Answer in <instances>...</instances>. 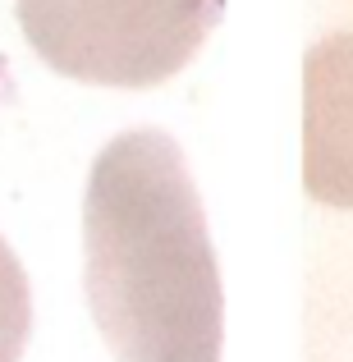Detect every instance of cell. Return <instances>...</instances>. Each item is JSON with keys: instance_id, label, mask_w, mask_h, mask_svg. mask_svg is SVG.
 Wrapping results in <instances>:
<instances>
[{"instance_id": "6da1fadb", "label": "cell", "mask_w": 353, "mask_h": 362, "mask_svg": "<svg viewBox=\"0 0 353 362\" xmlns=\"http://www.w3.org/2000/svg\"><path fill=\"white\" fill-rule=\"evenodd\" d=\"M83 284L120 362H221L225 293L212 230L179 142L115 133L83 197Z\"/></svg>"}, {"instance_id": "277c9868", "label": "cell", "mask_w": 353, "mask_h": 362, "mask_svg": "<svg viewBox=\"0 0 353 362\" xmlns=\"http://www.w3.org/2000/svg\"><path fill=\"white\" fill-rule=\"evenodd\" d=\"M33 326V289L18 252L0 234V362H18Z\"/></svg>"}, {"instance_id": "7a4b0ae2", "label": "cell", "mask_w": 353, "mask_h": 362, "mask_svg": "<svg viewBox=\"0 0 353 362\" xmlns=\"http://www.w3.org/2000/svg\"><path fill=\"white\" fill-rule=\"evenodd\" d=\"M216 14L221 0H18V23L46 64L115 88L184 69Z\"/></svg>"}, {"instance_id": "3957f363", "label": "cell", "mask_w": 353, "mask_h": 362, "mask_svg": "<svg viewBox=\"0 0 353 362\" xmlns=\"http://www.w3.org/2000/svg\"><path fill=\"white\" fill-rule=\"evenodd\" d=\"M303 184L317 202L353 206V28L303 55Z\"/></svg>"}]
</instances>
